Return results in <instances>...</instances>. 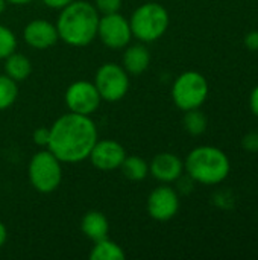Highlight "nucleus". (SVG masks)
Here are the masks:
<instances>
[{
	"label": "nucleus",
	"instance_id": "8",
	"mask_svg": "<svg viewBox=\"0 0 258 260\" xmlns=\"http://www.w3.org/2000/svg\"><path fill=\"white\" fill-rule=\"evenodd\" d=\"M99 40L109 49H123L131 43L132 32L129 26V20L125 18L119 12L105 14L99 18L97 26Z\"/></svg>",
	"mask_w": 258,
	"mask_h": 260
},
{
	"label": "nucleus",
	"instance_id": "22",
	"mask_svg": "<svg viewBox=\"0 0 258 260\" xmlns=\"http://www.w3.org/2000/svg\"><path fill=\"white\" fill-rule=\"evenodd\" d=\"M94 8L102 15L119 12L122 8V0H94Z\"/></svg>",
	"mask_w": 258,
	"mask_h": 260
},
{
	"label": "nucleus",
	"instance_id": "16",
	"mask_svg": "<svg viewBox=\"0 0 258 260\" xmlns=\"http://www.w3.org/2000/svg\"><path fill=\"white\" fill-rule=\"evenodd\" d=\"M30 72H32V64L26 55L12 52L9 56L5 58V75H8L15 82L26 81Z\"/></svg>",
	"mask_w": 258,
	"mask_h": 260
},
{
	"label": "nucleus",
	"instance_id": "3",
	"mask_svg": "<svg viewBox=\"0 0 258 260\" xmlns=\"http://www.w3.org/2000/svg\"><path fill=\"white\" fill-rule=\"evenodd\" d=\"M184 169L187 175L195 180V183L216 186L228 178L231 163L222 149L204 145L190 151L184 161Z\"/></svg>",
	"mask_w": 258,
	"mask_h": 260
},
{
	"label": "nucleus",
	"instance_id": "23",
	"mask_svg": "<svg viewBox=\"0 0 258 260\" xmlns=\"http://www.w3.org/2000/svg\"><path fill=\"white\" fill-rule=\"evenodd\" d=\"M49 139H50V128L47 126H40L33 131L32 134V140L36 146H41V148H47L49 145Z\"/></svg>",
	"mask_w": 258,
	"mask_h": 260
},
{
	"label": "nucleus",
	"instance_id": "15",
	"mask_svg": "<svg viewBox=\"0 0 258 260\" xmlns=\"http://www.w3.org/2000/svg\"><path fill=\"white\" fill-rule=\"evenodd\" d=\"M81 232L84 233L85 238H88L93 242L105 239L108 238L109 233L108 218L99 210H90L81 219Z\"/></svg>",
	"mask_w": 258,
	"mask_h": 260
},
{
	"label": "nucleus",
	"instance_id": "26",
	"mask_svg": "<svg viewBox=\"0 0 258 260\" xmlns=\"http://www.w3.org/2000/svg\"><path fill=\"white\" fill-rule=\"evenodd\" d=\"M47 8H50V9H62V8H65L67 5H70L73 0H41Z\"/></svg>",
	"mask_w": 258,
	"mask_h": 260
},
{
	"label": "nucleus",
	"instance_id": "2",
	"mask_svg": "<svg viewBox=\"0 0 258 260\" xmlns=\"http://www.w3.org/2000/svg\"><path fill=\"white\" fill-rule=\"evenodd\" d=\"M99 12L94 5L73 0L61 9L56 21L59 40L71 47H85L97 38Z\"/></svg>",
	"mask_w": 258,
	"mask_h": 260
},
{
	"label": "nucleus",
	"instance_id": "13",
	"mask_svg": "<svg viewBox=\"0 0 258 260\" xmlns=\"http://www.w3.org/2000/svg\"><path fill=\"white\" fill-rule=\"evenodd\" d=\"M149 172L160 183H175L184 172V161L172 152H160L149 163Z\"/></svg>",
	"mask_w": 258,
	"mask_h": 260
},
{
	"label": "nucleus",
	"instance_id": "7",
	"mask_svg": "<svg viewBox=\"0 0 258 260\" xmlns=\"http://www.w3.org/2000/svg\"><path fill=\"white\" fill-rule=\"evenodd\" d=\"M94 85L102 101L119 102L126 96L129 90V75L123 66L116 62H105L96 72Z\"/></svg>",
	"mask_w": 258,
	"mask_h": 260
},
{
	"label": "nucleus",
	"instance_id": "28",
	"mask_svg": "<svg viewBox=\"0 0 258 260\" xmlns=\"http://www.w3.org/2000/svg\"><path fill=\"white\" fill-rule=\"evenodd\" d=\"M6 239H8V230H6L5 224L0 221V248L6 244Z\"/></svg>",
	"mask_w": 258,
	"mask_h": 260
},
{
	"label": "nucleus",
	"instance_id": "1",
	"mask_svg": "<svg viewBox=\"0 0 258 260\" xmlns=\"http://www.w3.org/2000/svg\"><path fill=\"white\" fill-rule=\"evenodd\" d=\"M97 139L93 119L70 111L52 123L47 149L62 163H81L88 158Z\"/></svg>",
	"mask_w": 258,
	"mask_h": 260
},
{
	"label": "nucleus",
	"instance_id": "30",
	"mask_svg": "<svg viewBox=\"0 0 258 260\" xmlns=\"http://www.w3.org/2000/svg\"><path fill=\"white\" fill-rule=\"evenodd\" d=\"M5 9H6V0H0V15L5 12Z\"/></svg>",
	"mask_w": 258,
	"mask_h": 260
},
{
	"label": "nucleus",
	"instance_id": "29",
	"mask_svg": "<svg viewBox=\"0 0 258 260\" xmlns=\"http://www.w3.org/2000/svg\"><path fill=\"white\" fill-rule=\"evenodd\" d=\"M33 0H6V3H12V5H27Z\"/></svg>",
	"mask_w": 258,
	"mask_h": 260
},
{
	"label": "nucleus",
	"instance_id": "11",
	"mask_svg": "<svg viewBox=\"0 0 258 260\" xmlns=\"http://www.w3.org/2000/svg\"><path fill=\"white\" fill-rule=\"evenodd\" d=\"M125 157H126V151H125L123 145L119 143L117 140H111V139H105V140L97 139V142L94 143V146L88 155L91 165L99 171L120 169Z\"/></svg>",
	"mask_w": 258,
	"mask_h": 260
},
{
	"label": "nucleus",
	"instance_id": "5",
	"mask_svg": "<svg viewBox=\"0 0 258 260\" xmlns=\"http://www.w3.org/2000/svg\"><path fill=\"white\" fill-rule=\"evenodd\" d=\"M29 181L40 193L55 192L62 181V161L47 148L32 155L27 168Z\"/></svg>",
	"mask_w": 258,
	"mask_h": 260
},
{
	"label": "nucleus",
	"instance_id": "24",
	"mask_svg": "<svg viewBox=\"0 0 258 260\" xmlns=\"http://www.w3.org/2000/svg\"><path fill=\"white\" fill-rule=\"evenodd\" d=\"M242 148L246 152H252V154L258 152V133L252 131V133L245 134L242 139Z\"/></svg>",
	"mask_w": 258,
	"mask_h": 260
},
{
	"label": "nucleus",
	"instance_id": "4",
	"mask_svg": "<svg viewBox=\"0 0 258 260\" xmlns=\"http://www.w3.org/2000/svg\"><path fill=\"white\" fill-rule=\"evenodd\" d=\"M169 23L170 17L167 9L157 2L140 5L129 18L132 37L141 43H154L160 40L166 34Z\"/></svg>",
	"mask_w": 258,
	"mask_h": 260
},
{
	"label": "nucleus",
	"instance_id": "18",
	"mask_svg": "<svg viewBox=\"0 0 258 260\" xmlns=\"http://www.w3.org/2000/svg\"><path fill=\"white\" fill-rule=\"evenodd\" d=\"M125 178L131 181H143L149 174V163L138 155H126L120 166Z\"/></svg>",
	"mask_w": 258,
	"mask_h": 260
},
{
	"label": "nucleus",
	"instance_id": "21",
	"mask_svg": "<svg viewBox=\"0 0 258 260\" xmlns=\"http://www.w3.org/2000/svg\"><path fill=\"white\" fill-rule=\"evenodd\" d=\"M17 49L15 34L5 24H0V59H5Z\"/></svg>",
	"mask_w": 258,
	"mask_h": 260
},
{
	"label": "nucleus",
	"instance_id": "12",
	"mask_svg": "<svg viewBox=\"0 0 258 260\" xmlns=\"http://www.w3.org/2000/svg\"><path fill=\"white\" fill-rule=\"evenodd\" d=\"M23 38H24L26 44L30 46L32 49L46 50L56 44V41L59 40V35L56 30V24H53L47 20L38 18V20L29 21L24 26Z\"/></svg>",
	"mask_w": 258,
	"mask_h": 260
},
{
	"label": "nucleus",
	"instance_id": "6",
	"mask_svg": "<svg viewBox=\"0 0 258 260\" xmlns=\"http://www.w3.org/2000/svg\"><path fill=\"white\" fill-rule=\"evenodd\" d=\"M208 81L207 78L195 70L181 73L172 85V99L175 105L182 110L201 108L208 98Z\"/></svg>",
	"mask_w": 258,
	"mask_h": 260
},
{
	"label": "nucleus",
	"instance_id": "9",
	"mask_svg": "<svg viewBox=\"0 0 258 260\" xmlns=\"http://www.w3.org/2000/svg\"><path fill=\"white\" fill-rule=\"evenodd\" d=\"M102 98L94 85L88 81H75L65 90V104L71 113L91 116L97 111Z\"/></svg>",
	"mask_w": 258,
	"mask_h": 260
},
{
	"label": "nucleus",
	"instance_id": "17",
	"mask_svg": "<svg viewBox=\"0 0 258 260\" xmlns=\"http://www.w3.org/2000/svg\"><path fill=\"white\" fill-rule=\"evenodd\" d=\"M125 257H126V254H125L123 248L117 242L109 241L108 238L94 242V245L90 251L91 260H123Z\"/></svg>",
	"mask_w": 258,
	"mask_h": 260
},
{
	"label": "nucleus",
	"instance_id": "19",
	"mask_svg": "<svg viewBox=\"0 0 258 260\" xmlns=\"http://www.w3.org/2000/svg\"><path fill=\"white\" fill-rule=\"evenodd\" d=\"M184 113L186 114L182 117V125H184V129L190 136H201L207 131L208 120H207V116L199 108L187 110Z\"/></svg>",
	"mask_w": 258,
	"mask_h": 260
},
{
	"label": "nucleus",
	"instance_id": "14",
	"mask_svg": "<svg viewBox=\"0 0 258 260\" xmlns=\"http://www.w3.org/2000/svg\"><path fill=\"white\" fill-rule=\"evenodd\" d=\"M123 69L128 75H141L151 64V52L143 43L128 44L123 52Z\"/></svg>",
	"mask_w": 258,
	"mask_h": 260
},
{
	"label": "nucleus",
	"instance_id": "10",
	"mask_svg": "<svg viewBox=\"0 0 258 260\" xmlns=\"http://www.w3.org/2000/svg\"><path fill=\"white\" fill-rule=\"evenodd\" d=\"M148 213L152 219L166 222L170 221L179 210V197L178 192L169 184H161L155 187L148 197Z\"/></svg>",
	"mask_w": 258,
	"mask_h": 260
},
{
	"label": "nucleus",
	"instance_id": "20",
	"mask_svg": "<svg viewBox=\"0 0 258 260\" xmlns=\"http://www.w3.org/2000/svg\"><path fill=\"white\" fill-rule=\"evenodd\" d=\"M18 82L8 75H0V111L14 105L18 96Z\"/></svg>",
	"mask_w": 258,
	"mask_h": 260
},
{
	"label": "nucleus",
	"instance_id": "25",
	"mask_svg": "<svg viewBox=\"0 0 258 260\" xmlns=\"http://www.w3.org/2000/svg\"><path fill=\"white\" fill-rule=\"evenodd\" d=\"M245 46L246 49L252 50V52H257L258 50V30H251L246 34L245 37Z\"/></svg>",
	"mask_w": 258,
	"mask_h": 260
},
{
	"label": "nucleus",
	"instance_id": "27",
	"mask_svg": "<svg viewBox=\"0 0 258 260\" xmlns=\"http://www.w3.org/2000/svg\"><path fill=\"white\" fill-rule=\"evenodd\" d=\"M249 108L252 111V114L258 117V85L251 91V96H249Z\"/></svg>",
	"mask_w": 258,
	"mask_h": 260
}]
</instances>
